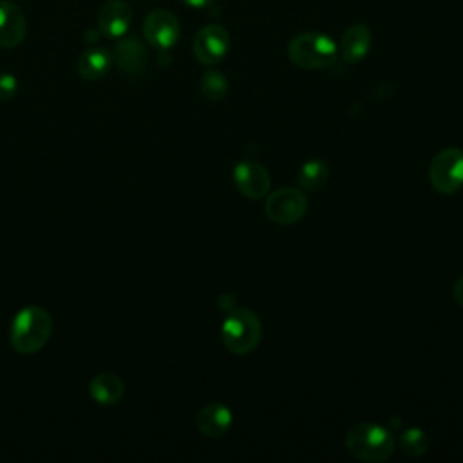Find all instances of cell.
<instances>
[{
	"label": "cell",
	"mask_w": 463,
	"mask_h": 463,
	"mask_svg": "<svg viewBox=\"0 0 463 463\" xmlns=\"http://www.w3.org/2000/svg\"><path fill=\"white\" fill-rule=\"evenodd\" d=\"M230 49V34L222 25L210 24L194 36V56L203 65H217Z\"/></svg>",
	"instance_id": "obj_8"
},
{
	"label": "cell",
	"mask_w": 463,
	"mask_h": 463,
	"mask_svg": "<svg viewBox=\"0 0 463 463\" xmlns=\"http://www.w3.org/2000/svg\"><path fill=\"white\" fill-rule=\"evenodd\" d=\"M373 34L371 29L364 24H353L349 25L338 43V54L345 63H358L362 61L369 49H371Z\"/></svg>",
	"instance_id": "obj_14"
},
{
	"label": "cell",
	"mask_w": 463,
	"mask_h": 463,
	"mask_svg": "<svg viewBox=\"0 0 463 463\" xmlns=\"http://www.w3.org/2000/svg\"><path fill=\"white\" fill-rule=\"evenodd\" d=\"M224 347L233 354L251 353L262 336V324L257 313L246 307H235L228 313L221 326Z\"/></svg>",
	"instance_id": "obj_4"
},
{
	"label": "cell",
	"mask_w": 463,
	"mask_h": 463,
	"mask_svg": "<svg viewBox=\"0 0 463 463\" xmlns=\"http://www.w3.org/2000/svg\"><path fill=\"white\" fill-rule=\"evenodd\" d=\"M452 293H454V298H456V302H458V304H459V307L463 309V277H459V279L456 280Z\"/></svg>",
	"instance_id": "obj_21"
},
{
	"label": "cell",
	"mask_w": 463,
	"mask_h": 463,
	"mask_svg": "<svg viewBox=\"0 0 463 463\" xmlns=\"http://www.w3.org/2000/svg\"><path fill=\"white\" fill-rule=\"evenodd\" d=\"M99 36H101V31H99V29H87V31H85V40L90 42V43H94Z\"/></svg>",
	"instance_id": "obj_23"
},
{
	"label": "cell",
	"mask_w": 463,
	"mask_h": 463,
	"mask_svg": "<svg viewBox=\"0 0 463 463\" xmlns=\"http://www.w3.org/2000/svg\"><path fill=\"white\" fill-rule=\"evenodd\" d=\"M201 92L210 101H221L228 94V80L221 71L210 69L201 78Z\"/></svg>",
	"instance_id": "obj_19"
},
{
	"label": "cell",
	"mask_w": 463,
	"mask_h": 463,
	"mask_svg": "<svg viewBox=\"0 0 463 463\" xmlns=\"http://www.w3.org/2000/svg\"><path fill=\"white\" fill-rule=\"evenodd\" d=\"M345 449L347 452L367 463L387 461L396 449V438L391 430L374 421H360L354 423L345 434Z\"/></svg>",
	"instance_id": "obj_1"
},
{
	"label": "cell",
	"mask_w": 463,
	"mask_h": 463,
	"mask_svg": "<svg viewBox=\"0 0 463 463\" xmlns=\"http://www.w3.org/2000/svg\"><path fill=\"white\" fill-rule=\"evenodd\" d=\"M288 58L293 65L306 71L327 69L338 58V45L329 34L307 31L291 38L288 43Z\"/></svg>",
	"instance_id": "obj_3"
},
{
	"label": "cell",
	"mask_w": 463,
	"mask_h": 463,
	"mask_svg": "<svg viewBox=\"0 0 463 463\" xmlns=\"http://www.w3.org/2000/svg\"><path fill=\"white\" fill-rule=\"evenodd\" d=\"M18 90V80L9 72H0V101L11 99Z\"/></svg>",
	"instance_id": "obj_20"
},
{
	"label": "cell",
	"mask_w": 463,
	"mask_h": 463,
	"mask_svg": "<svg viewBox=\"0 0 463 463\" xmlns=\"http://www.w3.org/2000/svg\"><path fill=\"white\" fill-rule=\"evenodd\" d=\"M132 24V9L123 0H109L98 13V29L103 36L118 40L125 36Z\"/></svg>",
	"instance_id": "obj_10"
},
{
	"label": "cell",
	"mask_w": 463,
	"mask_h": 463,
	"mask_svg": "<svg viewBox=\"0 0 463 463\" xmlns=\"http://www.w3.org/2000/svg\"><path fill=\"white\" fill-rule=\"evenodd\" d=\"M25 33L27 24L22 9L9 0H0V47H18L24 42Z\"/></svg>",
	"instance_id": "obj_12"
},
{
	"label": "cell",
	"mask_w": 463,
	"mask_h": 463,
	"mask_svg": "<svg viewBox=\"0 0 463 463\" xmlns=\"http://www.w3.org/2000/svg\"><path fill=\"white\" fill-rule=\"evenodd\" d=\"M112 52L103 47H90L83 51L76 60L78 74L87 81L101 80L112 67Z\"/></svg>",
	"instance_id": "obj_15"
},
{
	"label": "cell",
	"mask_w": 463,
	"mask_h": 463,
	"mask_svg": "<svg viewBox=\"0 0 463 463\" xmlns=\"http://www.w3.org/2000/svg\"><path fill=\"white\" fill-rule=\"evenodd\" d=\"M398 447H400L402 454H405L409 458H420L429 449V436L425 430H421L418 427H411L400 434Z\"/></svg>",
	"instance_id": "obj_18"
},
{
	"label": "cell",
	"mask_w": 463,
	"mask_h": 463,
	"mask_svg": "<svg viewBox=\"0 0 463 463\" xmlns=\"http://www.w3.org/2000/svg\"><path fill=\"white\" fill-rule=\"evenodd\" d=\"M329 177V166L326 161L320 157H311L307 159L300 168H298V186L306 192H317L320 190Z\"/></svg>",
	"instance_id": "obj_17"
},
{
	"label": "cell",
	"mask_w": 463,
	"mask_h": 463,
	"mask_svg": "<svg viewBox=\"0 0 463 463\" xmlns=\"http://www.w3.org/2000/svg\"><path fill=\"white\" fill-rule=\"evenodd\" d=\"M307 197L302 190L293 186H284L271 192L264 203V212L269 221L277 224L298 222L307 212Z\"/></svg>",
	"instance_id": "obj_6"
},
{
	"label": "cell",
	"mask_w": 463,
	"mask_h": 463,
	"mask_svg": "<svg viewBox=\"0 0 463 463\" xmlns=\"http://www.w3.org/2000/svg\"><path fill=\"white\" fill-rule=\"evenodd\" d=\"M181 2L192 9H204L213 4V0H181Z\"/></svg>",
	"instance_id": "obj_22"
},
{
	"label": "cell",
	"mask_w": 463,
	"mask_h": 463,
	"mask_svg": "<svg viewBox=\"0 0 463 463\" xmlns=\"http://www.w3.org/2000/svg\"><path fill=\"white\" fill-rule=\"evenodd\" d=\"M429 181L436 192L445 195L463 188V150L456 146L439 150L429 165Z\"/></svg>",
	"instance_id": "obj_5"
},
{
	"label": "cell",
	"mask_w": 463,
	"mask_h": 463,
	"mask_svg": "<svg viewBox=\"0 0 463 463\" xmlns=\"http://www.w3.org/2000/svg\"><path fill=\"white\" fill-rule=\"evenodd\" d=\"M118 69L128 76H139L146 69V49L137 36H121L112 52Z\"/></svg>",
	"instance_id": "obj_11"
},
{
	"label": "cell",
	"mask_w": 463,
	"mask_h": 463,
	"mask_svg": "<svg viewBox=\"0 0 463 463\" xmlns=\"http://www.w3.org/2000/svg\"><path fill=\"white\" fill-rule=\"evenodd\" d=\"M233 183L248 199H262L269 192V172L255 159H242L233 166Z\"/></svg>",
	"instance_id": "obj_9"
},
{
	"label": "cell",
	"mask_w": 463,
	"mask_h": 463,
	"mask_svg": "<svg viewBox=\"0 0 463 463\" xmlns=\"http://www.w3.org/2000/svg\"><path fill=\"white\" fill-rule=\"evenodd\" d=\"M89 394L96 403L109 407L116 405L123 398L125 385L118 374L99 373L89 382Z\"/></svg>",
	"instance_id": "obj_16"
},
{
	"label": "cell",
	"mask_w": 463,
	"mask_h": 463,
	"mask_svg": "<svg viewBox=\"0 0 463 463\" xmlns=\"http://www.w3.org/2000/svg\"><path fill=\"white\" fill-rule=\"evenodd\" d=\"M51 333L52 318L49 311L40 306H27L14 315L9 329V342L14 351L33 354L49 342Z\"/></svg>",
	"instance_id": "obj_2"
},
{
	"label": "cell",
	"mask_w": 463,
	"mask_h": 463,
	"mask_svg": "<svg viewBox=\"0 0 463 463\" xmlns=\"http://www.w3.org/2000/svg\"><path fill=\"white\" fill-rule=\"evenodd\" d=\"M143 34L152 47L168 51L177 43L181 36V25L174 13L166 9H154L143 22Z\"/></svg>",
	"instance_id": "obj_7"
},
{
	"label": "cell",
	"mask_w": 463,
	"mask_h": 463,
	"mask_svg": "<svg viewBox=\"0 0 463 463\" xmlns=\"http://www.w3.org/2000/svg\"><path fill=\"white\" fill-rule=\"evenodd\" d=\"M233 421V414L228 405L213 402L204 405L195 416L197 430L206 438H221L224 436Z\"/></svg>",
	"instance_id": "obj_13"
}]
</instances>
